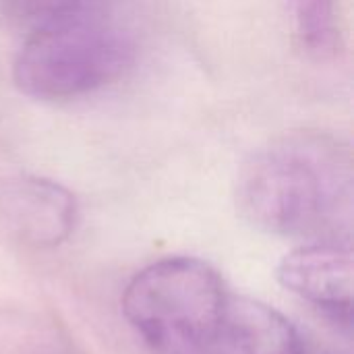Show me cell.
I'll list each match as a JSON object with an SVG mask.
<instances>
[{
  "label": "cell",
  "mask_w": 354,
  "mask_h": 354,
  "mask_svg": "<svg viewBox=\"0 0 354 354\" xmlns=\"http://www.w3.org/2000/svg\"><path fill=\"white\" fill-rule=\"evenodd\" d=\"M351 153L324 133H290L257 149L239 170L236 209L280 236L322 234L351 216Z\"/></svg>",
  "instance_id": "obj_1"
},
{
  "label": "cell",
  "mask_w": 354,
  "mask_h": 354,
  "mask_svg": "<svg viewBox=\"0 0 354 354\" xmlns=\"http://www.w3.org/2000/svg\"><path fill=\"white\" fill-rule=\"evenodd\" d=\"M135 44L106 0H48L17 52L15 85L29 97L62 102L124 75Z\"/></svg>",
  "instance_id": "obj_2"
},
{
  "label": "cell",
  "mask_w": 354,
  "mask_h": 354,
  "mask_svg": "<svg viewBox=\"0 0 354 354\" xmlns=\"http://www.w3.org/2000/svg\"><path fill=\"white\" fill-rule=\"evenodd\" d=\"M232 292L197 257H164L137 272L120 307L153 354H214Z\"/></svg>",
  "instance_id": "obj_3"
},
{
  "label": "cell",
  "mask_w": 354,
  "mask_h": 354,
  "mask_svg": "<svg viewBox=\"0 0 354 354\" xmlns=\"http://www.w3.org/2000/svg\"><path fill=\"white\" fill-rule=\"evenodd\" d=\"M0 214L25 245L50 249L64 243L77 226V201L62 185L21 174L0 185Z\"/></svg>",
  "instance_id": "obj_4"
},
{
  "label": "cell",
  "mask_w": 354,
  "mask_h": 354,
  "mask_svg": "<svg viewBox=\"0 0 354 354\" xmlns=\"http://www.w3.org/2000/svg\"><path fill=\"white\" fill-rule=\"evenodd\" d=\"M278 282L322 309L328 317L344 324L353 322V253L348 247L324 241L303 245L276 268Z\"/></svg>",
  "instance_id": "obj_5"
},
{
  "label": "cell",
  "mask_w": 354,
  "mask_h": 354,
  "mask_svg": "<svg viewBox=\"0 0 354 354\" xmlns=\"http://www.w3.org/2000/svg\"><path fill=\"white\" fill-rule=\"evenodd\" d=\"M214 354H305V344L299 330L280 311L232 292Z\"/></svg>",
  "instance_id": "obj_6"
},
{
  "label": "cell",
  "mask_w": 354,
  "mask_h": 354,
  "mask_svg": "<svg viewBox=\"0 0 354 354\" xmlns=\"http://www.w3.org/2000/svg\"><path fill=\"white\" fill-rule=\"evenodd\" d=\"M297 31L315 56H326L338 44V0H295Z\"/></svg>",
  "instance_id": "obj_7"
}]
</instances>
